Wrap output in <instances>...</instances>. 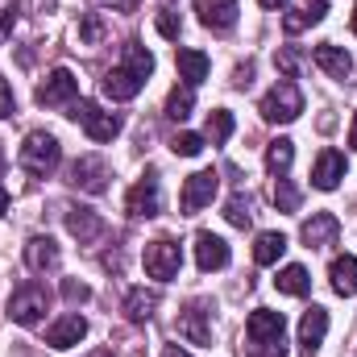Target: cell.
Instances as JSON below:
<instances>
[{
    "label": "cell",
    "instance_id": "6da1fadb",
    "mask_svg": "<svg viewBox=\"0 0 357 357\" xmlns=\"http://www.w3.org/2000/svg\"><path fill=\"white\" fill-rule=\"evenodd\" d=\"M245 341H250L245 345L250 357H287V320H282V312H270V307L250 312Z\"/></svg>",
    "mask_w": 357,
    "mask_h": 357
},
{
    "label": "cell",
    "instance_id": "7a4b0ae2",
    "mask_svg": "<svg viewBox=\"0 0 357 357\" xmlns=\"http://www.w3.org/2000/svg\"><path fill=\"white\" fill-rule=\"evenodd\" d=\"M59 158H63V150H59V137L54 133H29L25 142H21V167L29 171L33 178H46L54 167H59Z\"/></svg>",
    "mask_w": 357,
    "mask_h": 357
},
{
    "label": "cell",
    "instance_id": "3957f363",
    "mask_svg": "<svg viewBox=\"0 0 357 357\" xmlns=\"http://www.w3.org/2000/svg\"><path fill=\"white\" fill-rule=\"evenodd\" d=\"M46 307H50V291H46L42 282H21V287L13 291V299H8V316H13V324H21V328H33V324L46 316Z\"/></svg>",
    "mask_w": 357,
    "mask_h": 357
},
{
    "label": "cell",
    "instance_id": "277c9868",
    "mask_svg": "<svg viewBox=\"0 0 357 357\" xmlns=\"http://www.w3.org/2000/svg\"><path fill=\"white\" fill-rule=\"evenodd\" d=\"M299 112H303V91L295 88L291 79L274 84V88L262 96V116H266V121H274V125H291Z\"/></svg>",
    "mask_w": 357,
    "mask_h": 357
},
{
    "label": "cell",
    "instance_id": "5b68a950",
    "mask_svg": "<svg viewBox=\"0 0 357 357\" xmlns=\"http://www.w3.org/2000/svg\"><path fill=\"white\" fill-rule=\"evenodd\" d=\"M71 116L88 129L91 142H112V137L121 133V116H116V112H104V108L91 104V100H75V104H71Z\"/></svg>",
    "mask_w": 357,
    "mask_h": 357
},
{
    "label": "cell",
    "instance_id": "8992f818",
    "mask_svg": "<svg viewBox=\"0 0 357 357\" xmlns=\"http://www.w3.org/2000/svg\"><path fill=\"white\" fill-rule=\"evenodd\" d=\"M178 266H183V254H178V245L171 237H158V241L146 245V274L150 278L171 282V278H178Z\"/></svg>",
    "mask_w": 357,
    "mask_h": 357
},
{
    "label": "cell",
    "instance_id": "52a82bcc",
    "mask_svg": "<svg viewBox=\"0 0 357 357\" xmlns=\"http://www.w3.org/2000/svg\"><path fill=\"white\" fill-rule=\"evenodd\" d=\"M216 191H220V175H216V171H195V175H187V183H183L178 204H183V212L191 216V212L208 208V204L216 199Z\"/></svg>",
    "mask_w": 357,
    "mask_h": 357
},
{
    "label": "cell",
    "instance_id": "ba28073f",
    "mask_svg": "<svg viewBox=\"0 0 357 357\" xmlns=\"http://www.w3.org/2000/svg\"><path fill=\"white\" fill-rule=\"evenodd\" d=\"M125 212L129 216H158L162 212V187H158V178L154 175L137 178L129 187V195H125Z\"/></svg>",
    "mask_w": 357,
    "mask_h": 357
},
{
    "label": "cell",
    "instance_id": "9c48e42d",
    "mask_svg": "<svg viewBox=\"0 0 357 357\" xmlns=\"http://www.w3.org/2000/svg\"><path fill=\"white\" fill-rule=\"evenodd\" d=\"M75 96H79V79H75L67 67H54V71L46 75V84L38 88V104L59 108V104H71Z\"/></svg>",
    "mask_w": 357,
    "mask_h": 357
},
{
    "label": "cell",
    "instance_id": "30bf717a",
    "mask_svg": "<svg viewBox=\"0 0 357 357\" xmlns=\"http://www.w3.org/2000/svg\"><path fill=\"white\" fill-rule=\"evenodd\" d=\"M299 237H303V245H307V250H324V245H333V241L341 237V220H337L333 212H316V216L303 225V233H299Z\"/></svg>",
    "mask_w": 357,
    "mask_h": 357
},
{
    "label": "cell",
    "instance_id": "8fae6325",
    "mask_svg": "<svg viewBox=\"0 0 357 357\" xmlns=\"http://www.w3.org/2000/svg\"><path fill=\"white\" fill-rule=\"evenodd\" d=\"M71 187L91 191V195L108 191V167H104V158H79V162L71 167Z\"/></svg>",
    "mask_w": 357,
    "mask_h": 357
},
{
    "label": "cell",
    "instance_id": "7c38bea8",
    "mask_svg": "<svg viewBox=\"0 0 357 357\" xmlns=\"http://www.w3.org/2000/svg\"><path fill=\"white\" fill-rule=\"evenodd\" d=\"M208 307L204 303H191L183 316H178V337H187L191 345H212V324H208Z\"/></svg>",
    "mask_w": 357,
    "mask_h": 357
},
{
    "label": "cell",
    "instance_id": "4fadbf2b",
    "mask_svg": "<svg viewBox=\"0 0 357 357\" xmlns=\"http://www.w3.org/2000/svg\"><path fill=\"white\" fill-rule=\"evenodd\" d=\"M88 337V320L84 316H63V320H54L50 328H46V345L50 349H71V345H79Z\"/></svg>",
    "mask_w": 357,
    "mask_h": 357
},
{
    "label": "cell",
    "instance_id": "5bb4252c",
    "mask_svg": "<svg viewBox=\"0 0 357 357\" xmlns=\"http://www.w3.org/2000/svg\"><path fill=\"white\" fill-rule=\"evenodd\" d=\"M142 88H146V79H142V75H133L129 67H112V71L100 79V91H104L108 100H133Z\"/></svg>",
    "mask_w": 357,
    "mask_h": 357
},
{
    "label": "cell",
    "instance_id": "9a60e30c",
    "mask_svg": "<svg viewBox=\"0 0 357 357\" xmlns=\"http://www.w3.org/2000/svg\"><path fill=\"white\" fill-rule=\"evenodd\" d=\"M324 333H328V312L324 307H307L303 320H299V349L303 354H316L324 345Z\"/></svg>",
    "mask_w": 357,
    "mask_h": 357
},
{
    "label": "cell",
    "instance_id": "2e32d148",
    "mask_svg": "<svg viewBox=\"0 0 357 357\" xmlns=\"http://www.w3.org/2000/svg\"><path fill=\"white\" fill-rule=\"evenodd\" d=\"M195 262L199 270H225L229 266V245L216 233H195Z\"/></svg>",
    "mask_w": 357,
    "mask_h": 357
},
{
    "label": "cell",
    "instance_id": "e0dca14e",
    "mask_svg": "<svg viewBox=\"0 0 357 357\" xmlns=\"http://www.w3.org/2000/svg\"><path fill=\"white\" fill-rule=\"evenodd\" d=\"M195 13L208 29H233L237 25V0H195Z\"/></svg>",
    "mask_w": 357,
    "mask_h": 357
},
{
    "label": "cell",
    "instance_id": "ac0fdd59",
    "mask_svg": "<svg viewBox=\"0 0 357 357\" xmlns=\"http://www.w3.org/2000/svg\"><path fill=\"white\" fill-rule=\"evenodd\" d=\"M341 178H345V154L324 150V154L316 158V167H312V183H316L320 191H333V187H341Z\"/></svg>",
    "mask_w": 357,
    "mask_h": 357
},
{
    "label": "cell",
    "instance_id": "d6986e66",
    "mask_svg": "<svg viewBox=\"0 0 357 357\" xmlns=\"http://www.w3.org/2000/svg\"><path fill=\"white\" fill-rule=\"evenodd\" d=\"M67 229H71V237H79V245H88L104 233V220L91 208H67Z\"/></svg>",
    "mask_w": 357,
    "mask_h": 357
},
{
    "label": "cell",
    "instance_id": "ffe728a7",
    "mask_svg": "<svg viewBox=\"0 0 357 357\" xmlns=\"http://www.w3.org/2000/svg\"><path fill=\"white\" fill-rule=\"evenodd\" d=\"M316 67H320L324 75H333V79H345V75L354 71V59H349L341 46L324 42V46H316Z\"/></svg>",
    "mask_w": 357,
    "mask_h": 357
},
{
    "label": "cell",
    "instance_id": "44dd1931",
    "mask_svg": "<svg viewBox=\"0 0 357 357\" xmlns=\"http://www.w3.org/2000/svg\"><path fill=\"white\" fill-rule=\"evenodd\" d=\"M25 266L29 270H50L59 266V245L50 241V237H29V245H25Z\"/></svg>",
    "mask_w": 357,
    "mask_h": 357
},
{
    "label": "cell",
    "instance_id": "7402d4cb",
    "mask_svg": "<svg viewBox=\"0 0 357 357\" xmlns=\"http://www.w3.org/2000/svg\"><path fill=\"white\" fill-rule=\"evenodd\" d=\"M208 71H212V59H208L204 50H178V75L187 79V88L204 84V79H208Z\"/></svg>",
    "mask_w": 357,
    "mask_h": 357
},
{
    "label": "cell",
    "instance_id": "603a6c76",
    "mask_svg": "<svg viewBox=\"0 0 357 357\" xmlns=\"http://www.w3.org/2000/svg\"><path fill=\"white\" fill-rule=\"evenodd\" d=\"M328 278H333V291H337V295H345V299L357 295V258H349V254L337 258V262L328 266Z\"/></svg>",
    "mask_w": 357,
    "mask_h": 357
},
{
    "label": "cell",
    "instance_id": "cb8c5ba5",
    "mask_svg": "<svg viewBox=\"0 0 357 357\" xmlns=\"http://www.w3.org/2000/svg\"><path fill=\"white\" fill-rule=\"evenodd\" d=\"M154 307H158V295H154V291H146V287H133V291L125 295V316H129L133 324L150 320V316H154Z\"/></svg>",
    "mask_w": 357,
    "mask_h": 357
},
{
    "label": "cell",
    "instance_id": "d4e9b609",
    "mask_svg": "<svg viewBox=\"0 0 357 357\" xmlns=\"http://www.w3.org/2000/svg\"><path fill=\"white\" fill-rule=\"evenodd\" d=\"M282 254H287V237L282 233H258V241H254V262L258 266H274Z\"/></svg>",
    "mask_w": 357,
    "mask_h": 357
},
{
    "label": "cell",
    "instance_id": "484cf974",
    "mask_svg": "<svg viewBox=\"0 0 357 357\" xmlns=\"http://www.w3.org/2000/svg\"><path fill=\"white\" fill-rule=\"evenodd\" d=\"M324 13H328V4H324V0H312L307 8H295V13H287V17H282V29H287V33H299V29H307V25L324 21Z\"/></svg>",
    "mask_w": 357,
    "mask_h": 357
},
{
    "label": "cell",
    "instance_id": "4316f807",
    "mask_svg": "<svg viewBox=\"0 0 357 357\" xmlns=\"http://www.w3.org/2000/svg\"><path fill=\"white\" fill-rule=\"evenodd\" d=\"M274 287H278L282 295H307V291H312V278H307L303 266H282L278 278H274Z\"/></svg>",
    "mask_w": 357,
    "mask_h": 357
},
{
    "label": "cell",
    "instance_id": "83f0119b",
    "mask_svg": "<svg viewBox=\"0 0 357 357\" xmlns=\"http://www.w3.org/2000/svg\"><path fill=\"white\" fill-rule=\"evenodd\" d=\"M291 158H295V142H287V137L270 142V150H266V171L282 178L287 171H291Z\"/></svg>",
    "mask_w": 357,
    "mask_h": 357
},
{
    "label": "cell",
    "instance_id": "f1b7e54d",
    "mask_svg": "<svg viewBox=\"0 0 357 357\" xmlns=\"http://www.w3.org/2000/svg\"><path fill=\"white\" fill-rule=\"evenodd\" d=\"M125 67H129L133 75H142V79H146V75L154 71V54H150L142 42H125Z\"/></svg>",
    "mask_w": 357,
    "mask_h": 357
},
{
    "label": "cell",
    "instance_id": "f546056e",
    "mask_svg": "<svg viewBox=\"0 0 357 357\" xmlns=\"http://www.w3.org/2000/svg\"><path fill=\"white\" fill-rule=\"evenodd\" d=\"M191 108H195V91L191 88H175L167 96V116H171V121H187Z\"/></svg>",
    "mask_w": 357,
    "mask_h": 357
},
{
    "label": "cell",
    "instance_id": "4dcf8cb0",
    "mask_svg": "<svg viewBox=\"0 0 357 357\" xmlns=\"http://www.w3.org/2000/svg\"><path fill=\"white\" fill-rule=\"evenodd\" d=\"M229 137H233V112L216 108V112L208 116V142H212V146H220V142H229Z\"/></svg>",
    "mask_w": 357,
    "mask_h": 357
},
{
    "label": "cell",
    "instance_id": "1f68e13d",
    "mask_svg": "<svg viewBox=\"0 0 357 357\" xmlns=\"http://www.w3.org/2000/svg\"><path fill=\"white\" fill-rule=\"evenodd\" d=\"M274 204H278V212H295L299 208V191L287 178H274Z\"/></svg>",
    "mask_w": 357,
    "mask_h": 357
},
{
    "label": "cell",
    "instance_id": "d6a6232c",
    "mask_svg": "<svg viewBox=\"0 0 357 357\" xmlns=\"http://www.w3.org/2000/svg\"><path fill=\"white\" fill-rule=\"evenodd\" d=\"M225 216H229V225H237V229H250V199L245 195H233L229 199V208H225Z\"/></svg>",
    "mask_w": 357,
    "mask_h": 357
},
{
    "label": "cell",
    "instance_id": "836d02e7",
    "mask_svg": "<svg viewBox=\"0 0 357 357\" xmlns=\"http://www.w3.org/2000/svg\"><path fill=\"white\" fill-rule=\"evenodd\" d=\"M171 150H175L178 158H195V154L204 150V137H199V133H175Z\"/></svg>",
    "mask_w": 357,
    "mask_h": 357
},
{
    "label": "cell",
    "instance_id": "e575fe53",
    "mask_svg": "<svg viewBox=\"0 0 357 357\" xmlns=\"http://www.w3.org/2000/svg\"><path fill=\"white\" fill-rule=\"evenodd\" d=\"M104 38V21H100V13H88L84 21H79V42L84 46H96Z\"/></svg>",
    "mask_w": 357,
    "mask_h": 357
},
{
    "label": "cell",
    "instance_id": "d590c367",
    "mask_svg": "<svg viewBox=\"0 0 357 357\" xmlns=\"http://www.w3.org/2000/svg\"><path fill=\"white\" fill-rule=\"evenodd\" d=\"M178 29H183L178 13L175 8H162V13H158V33H162V38H178Z\"/></svg>",
    "mask_w": 357,
    "mask_h": 357
},
{
    "label": "cell",
    "instance_id": "8d00e7d4",
    "mask_svg": "<svg viewBox=\"0 0 357 357\" xmlns=\"http://www.w3.org/2000/svg\"><path fill=\"white\" fill-rule=\"evenodd\" d=\"M274 67H278L287 79H295V71H299V59H295L291 50H278V54H274Z\"/></svg>",
    "mask_w": 357,
    "mask_h": 357
},
{
    "label": "cell",
    "instance_id": "74e56055",
    "mask_svg": "<svg viewBox=\"0 0 357 357\" xmlns=\"http://www.w3.org/2000/svg\"><path fill=\"white\" fill-rule=\"evenodd\" d=\"M63 295H67L71 303H88V299H91V291L84 287V282H75V278H67V282H63Z\"/></svg>",
    "mask_w": 357,
    "mask_h": 357
},
{
    "label": "cell",
    "instance_id": "f35d334b",
    "mask_svg": "<svg viewBox=\"0 0 357 357\" xmlns=\"http://www.w3.org/2000/svg\"><path fill=\"white\" fill-rule=\"evenodd\" d=\"M13 25H17V8H0V42L13 33Z\"/></svg>",
    "mask_w": 357,
    "mask_h": 357
},
{
    "label": "cell",
    "instance_id": "ab89813d",
    "mask_svg": "<svg viewBox=\"0 0 357 357\" xmlns=\"http://www.w3.org/2000/svg\"><path fill=\"white\" fill-rule=\"evenodd\" d=\"M13 112V91H8V84L0 79V116H8Z\"/></svg>",
    "mask_w": 357,
    "mask_h": 357
},
{
    "label": "cell",
    "instance_id": "60d3db41",
    "mask_svg": "<svg viewBox=\"0 0 357 357\" xmlns=\"http://www.w3.org/2000/svg\"><path fill=\"white\" fill-rule=\"evenodd\" d=\"M162 357H191V354H187V349H178V345H167V349H162Z\"/></svg>",
    "mask_w": 357,
    "mask_h": 357
},
{
    "label": "cell",
    "instance_id": "b9f144b4",
    "mask_svg": "<svg viewBox=\"0 0 357 357\" xmlns=\"http://www.w3.org/2000/svg\"><path fill=\"white\" fill-rule=\"evenodd\" d=\"M4 212H8V191L0 187V216H4Z\"/></svg>",
    "mask_w": 357,
    "mask_h": 357
},
{
    "label": "cell",
    "instance_id": "7bdbcfd3",
    "mask_svg": "<svg viewBox=\"0 0 357 357\" xmlns=\"http://www.w3.org/2000/svg\"><path fill=\"white\" fill-rule=\"evenodd\" d=\"M258 4H262V8H282L287 0H258Z\"/></svg>",
    "mask_w": 357,
    "mask_h": 357
},
{
    "label": "cell",
    "instance_id": "ee69618b",
    "mask_svg": "<svg viewBox=\"0 0 357 357\" xmlns=\"http://www.w3.org/2000/svg\"><path fill=\"white\" fill-rule=\"evenodd\" d=\"M349 146L357 150V116H354V129H349Z\"/></svg>",
    "mask_w": 357,
    "mask_h": 357
},
{
    "label": "cell",
    "instance_id": "f6af8a7d",
    "mask_svg": "<svg viewBox=\"0 0 357 357\" xmlns=\"http://www.w3.org/2000/svg\"><path fill=\"white\" fill-rule=\"evenodd\" d=\"M91 357H112V349H96Z\"/></svg>",
    "mask_w": 357,
    "mask_h": 357
},
{
    "label": "cell",
    "instance_id": "bcb514c9",
    "mask_svg": "<svg viewBox=\"0 0 357 357\" xmlns=\"http://www.w3.org/2000/svg\"><path fill=\"white\" fill-rule=\"evenodd\" d=\"M354 33H357V8H354Z\"/></svg>",
    "mask_w": 357,
    "mask_h": 357
}]
</instances>
